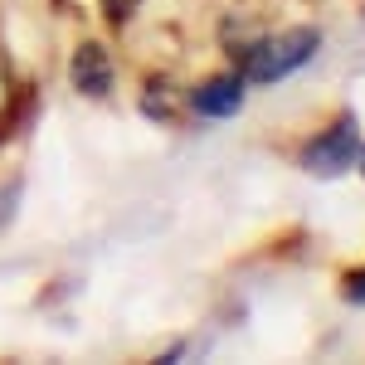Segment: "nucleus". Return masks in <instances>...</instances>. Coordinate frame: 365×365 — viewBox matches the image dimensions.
<instances>
[{
    "label": "nucleus",
    "mask_w": 365,
    "mask_h": 365,
    "mask_svg": "<svg viewBox=\"0 0 365 365\" xmlns=\"http://www.w3.org/2000/svg\"><path fill=\"white\" fill-rule=\"evenodd\" d=\"M317 49H322V29L297 25V29H282V34H253L244 44H234L229 54L239 63L244 83H282L297 68H307Z\"/></svg>",
    "instance_id": "f257e3e1"
},
{
    "label": "nucleus",
    "mask_w": 365,
    "mask_h": 365,
    "mask_svg": "<svg viewBox=\"0 0 365 365\" xmlns=\"http://www.w3.org/2000/svg\"><path fill=\"white\" fill-rule=\"evenodd\" d=\"M356 151H361V117L341 113L331 127H322V137H312L302 146V161L297 166L307 175H322V180H336L341 170L356 166Z\"/></svg>",
    "instance_id": "f03ea898"
},
{
    "label": "nucleus",
    "mask_w": 365,
    "mask_h": 365,
    "mask_svg": "<svg viewBox=\"0 0 365 365\" xmlns=\"http://www.w3.org/2000/svg\"><path fill=\"white\" fill-rule=\"evenodd\" d=\"M68 83L78 88L83 98H108L113 93V58L98 39H83L73 58H68Z\"/></svg>",
    "instance_id": "7ed1b4c3"
},
{
    "label": "nucleus",
    "mask_w": 365,
    "mask_h": 365,
    "mask_svg": "<svg viewBox=\"0 0 365 365\" xmlns=\"http://www.w3.org/2000/svg\"><path fill=\"white\" fill-rule=\"evenodd\" d=\"M244 93H249V83L239 73H215V78L190 88V108L200 117H234L244 108Z\"/></svg>",
    "instance_id": "20e7f679"
},
{
    "label": "nucleus",
    "mask_w": 365,
    "mask_h": 365,
    "mask_svg": "<svg viewBox=\"0 0 365 365\" xmlns=\"http://www.w3.org/2000/svg\"><path fill=\"white\" fill-rule=\"evenodd\" d=\"M141 113L156 117V122H166V117L175 113V93H170L166 78H151V83H146V93H141Z\"/></svg>",
    "instance_id": "39448f33"
},
{
    "label": "nucleus",
    "mask_w": 365,
    "mask_h": 365,
    "mask_svg": "<svg viewBox=\"0 0 365 365\" xmlns=\"http://www.w3.org/2000/svg\"><path fill=\"white\" fill-rule=\"evenodd\" d=\"M98 5H103L108 25H127V20L137 15V5H141V0H98Z\"/></svg>",
    "instance_id": "423d86ee"
},
{
    "label": "nucleus",
    "mask_w": 365,
    "mask_h": 365,
    "mask_svg": "<svg viewBox=\"0 0 365 365\" xmlns=\"http://www.w3.org/2000/svg\"><path fill=\"white\" fill-rule=\"evenodd\" d=\"M341 292H346V302H365V268L361 273H346V287Z\"/></svg>",
    "instance_id": "0eeeda50"
},
{
    "label": "nucleus",
    "mask_w": 365,
    "mask_h": 365,
    "mask_svg": "<svg viewBox=\"0 0 365 365\" xmlns=\"http://www.w3.org/2000/svg\"><path fill=\"white\" fill-rule=\"evenodd\" d=\"M356 161H361V170H365V146H361V151H356Z\"/></svg>",
    "instance_id": "6e6552de"
}]
</instances>
